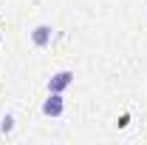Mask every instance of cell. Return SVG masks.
<instances>
[{
    "mask_svg": "<svg viewBox=\"0 0 147 145\" xmlns=\"http://www.w3.org/2000/svg\"><path fill=\"white\" fill-rule=\"evenodd\" d=\"M48 91H54V94H65V91L74 85V71H68V68H62V71H57L48 77Z\"/></svg>",
    "mask_w": 147,
    "mask_h": 145,
    "instance_id": "obj_1",
    "label": "cell"
},
{
    "mask_svg": "<svg viewBox=\"0 0 147 145\" xmlns=\"http://www.w3.org/2000/svg\"><path fill=\"white\" fill-rule=\"evenodd\" d=\"M62 111H65V97L48 91V97L42 100V114L45 117H62Z\"/></svg>",
    "mask_w": 147,
    "mask_h": 145,
    "instance_id": "obj_2",
    "label": "cell"
},
{
    "mask_svg": "<svg viewBox=\"0 0 147 145\" xmlns=\"http://www.w3.org/2000/svg\"><path fill=\"white\" fill-rule=\"evenodd\" d=\"M51 40H54V29L48 26V23H40L31 29V43H34L37 49H45V46H51Z\"/></svg>",
    "mask_w": 147,
    "mask_h": 145,
    "instance_id": "obj_3",
    "label": "cell"
},
{
    "mask_svg": "<svg viewBox=\"0 0 147 145\" xmlns=\"http://www.w3.org/2000/svg\"><path fill=\"white\" fill-rule=\"evenodd\" d=\"M0 131H3V134H11V131H14V117H11V114H6V117L0 120Z\"/></svg>",
    "mask_w": 147,
    "mask_h": 145,
    "instance_id": "obj_4",
    "label": "cell"
}]
</instances>
